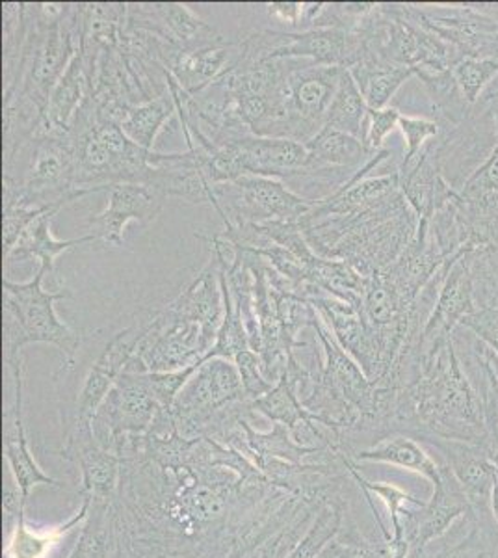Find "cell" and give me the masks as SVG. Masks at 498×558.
<instances>
[{
  "label": "cell",
  "mask_w": 498,
  "mask_h": 558,
  "mask_svg": "<svg viewBox=\"0 0 498 558\" xmlns=\"http://www.w3.org/2000/svg\"><path fill=\"white\" fill-rule=\"evenodd\" d=\"M421 375L411 389V413L432 438L479 445L491 452L486 408L456 355L452 339L424 352Z\"/></svg>",
  "instance_id": "obj_1"
},
{
  "label": "cell",
  "mask_w": 498,
  "mask_h": 558,
  "mask_svg": "<svg viewBox=\"0 0 498 558\" xmlns=\"http://www.w3.org/2000/svg\"><path fill=\"white\" fill-rule=\"evenodd\" d=\"M44 267L26 283L4 279V362H20L21 350L31 343L57 347L63 355L65 368L73 367L81 347V336L63 324L54 312V302L71 299L70 289L45 291Z\"/></svg>",
  "instance_id": "obj_2"
},
{
  "label": "cell",
  "mask_w": 498,
  "mask_h": 558,
  "mask_svg": "<svg viewBox=\"0 0 498 558\" xmlns=\"http://www.w3.org/2000/svg\"><path fill=\"white\" fill-rule=\"evenodd\" d=\"M216 210L229 228L263 223H297L315 202L297 196L279 179L244 175L234 183L215 186Z\"/></svg>",
  "instance_id": "obj_3"
},
{
  "label": "cell",
  "mask_w": 498,
  "mask_h": 558,
  "mask_svg": "<svg viewBox=\"0 0 498 558\" xmlns=\"http://www.w3.org/2000/svg\"><path fill=\"white\" fill-rule=\"evenodd\" d=\"M107 192V209L89 216L88 220L89 235L105 246H123L126 223L133 220L142 226L151 223L160 215L166 199L165 194L153 186L139 183L112 184Z\"/></svg>",
  "instance_id": "obj_4"
},
{
  "label": "cell",
  "mask_w": 498,
  "mask_h": 558,
  "mask_svg": "<svg viewBox=\"0 0 498 558\" xmlns=\"http://www.w3.org/2000/svg\"><path fill=\"white\" fill-rule=\"evenodd\" d=\"M146 326H142V328L131 326L110 339L107 349L102 350V354L97 357L94 367L89 368L83 389L78 393L75 423H84V425L94 423L99 408L105 404L108 395L112 393L121 375L125 373L126 365L136 354L138 343L146 333Z\"/></svg>",
  "instance_id": "obj_5"
},
{
  "label": "cell",
  "mask_w": 498,
  "mask_h": 558,
  "mask_svg": "<svg viewBox=\"0 0 498 558\" xmlns=\"http://www.w3.org/2000/svg\"><path fill=\"white\" fill-rule=\"evenodd\" d=\"M476 514L469 502L467 495L463 494L460 484L456 481L452 471L442 465L441 483L434 488V495L423 508H418L410 526L405 531V539L410 544L411 553L423 551L424 547L442 538L458 521ZM410 553V555H411Z\"/></svg>",
  "instance_id": "obj_6"
},
{
  "label": "cell",
  "mask_w": 498,
  "mask_h": 558,
  "mask_svg": "<svg viewBox=\"0 0 498 558\" xmlns=\"http://www.w3.org/2000/svg\"><path fill=\"white\" fill-rule=\"evenodd\" d=\"M447 458V468L452 471L463 494L467 495L476 515H484L491 501L493 488L498 481V470L491 452L479 445L461 444L450 439H429Z\"/></svg>",
  "instance_id": "obj_7"
},
{
  "label": "cell",
  "mask_w": 498,
  "mask_h": 558,
  "mask_svg": "<svg viewBox=\"0 0 498 558\" xmlns=\"http://www.w3.org/2000/svg\"><path fill=\"white\" fill-rule=\"evenodd\" d=\"M246 395L239 368L223 357H212L202 362L196 375L190 378L183 391L177 397L173 410L177 415H194V413L215 412L231 400Z\"/></svg>",
  "instance_id": "obj_8"
},
{
  "label": "cell",
  "mask_w": 498,
  "mask_h": 558,
  "mask_svg": "<svg viewBox=\"0 0 498 558\" xmlns=\"http://www.w3.org/2000/svg\"><path fill=\"white\" fill-rule=\"evenodd\" d=\"M142 375L144 373L125 371L94 421H102L105 426L114 432H139L153 425L160 412L166 410L153 399Z\"/></svg>",
  "instance_id": "obj_9"
},
{
  "label": "cell",
  "mask_w": 498,
  "mask_h": 558,
  "mask_svg": "<svg viewBox=\"0 0 498 558\" xmlns=\"http://www.w3.org/2000/svg\"><path fill=\"white\" fill-rule=\"evenodd\" d=\"M476 312L473 305V274L463 260H456L447 270V281L423 330L418 350L421 354L434 349L450 337L456 324Z\"/></svg>",
  "instance_id": "obj_10"
},
{
  "label": "cell",
  "mask_w": 498,
  "mask_h": 558,
  "mask_svg": "<svg viewBox=\"0 0 498 558\" xmlns=\"http://www.w3.org/2000/svg\"><path fill=\"white\" fill-rule=\"evenodd\" d=\"M236 47L239 44L220 41L196 49H179L168 60L166 70L170 71L171 78L186 96L196 97L229 70H233L240 58H233V49Z\"/></svg>",
  "instance_id": "obj_11"
},
{
  "label": "cell",
  "mask_w": 498,
  "mask_h": 558,
  "mask_svg": "<svg viewBox=\"0 0 498 558\" xmlns=\"http://www.w3.org/2000/svg\"><path fill=\"white\" fill-rule=\"evenodd\" d=\"M348 71L352 73L353 81L360 86L371 110L387 108V102L391 101L397 89L405 81H410L411 76L416 75L413 68L394 64L379 52L368 49L366 45L363 54L348 68Z\"/></svg>",
  "instance_id": "obj_12"
},
{
  "label": "cell",
  "mask_w": 498,
  "mask_h": 558,
  "mask_svg": "<svg viewBox=\"0 0 498 558\" xmlns=\"http://www.w3.org/2000/svg\"><path fill=\"white\" fill-rule=\"evenodd\" d=\"M13 381H15V436L10 432L4 439V452H7L8 468L12 473L15 483L20 486L21 494L28 499L32 488H36L39 484L45 486H57V481H52L51 476L45 475L38 462L32 457L31 447L26 441L25 426H23V365L12 368Z\"/></svg>",
  "instance_id": "obj_13"
},
{
  "label": "cell",
  "mask_w": 498,
  "mask_h": 558,
  "mask_svg": "<svg viewBox=\"0 0 498 558\" xmlns=\"http://www.w3.org/2000/svg\"><path fill=\"white\" fill-rule=\"evenodd\" d=\"M309 149L311 165L309 175H318V173L339 172L344 168H363L366 162L378 155L371 151L363 144V140L355 138L352 134L342 133L337 129L324 125L315 138H311L307 144Z\"/></svg>",
  "instance_id": "obj_14"
},
{
  "label": "cell",
  "mask_w": 498,
  "mask_h": 558,
  "mask_svg": "<svg viewBox=\"0 0 498 558\" xmlns=\"http://www.w3.org/2000/svg\"><path fill=\"white\" fill-rule=\"evenodd\" d=\"M70 447L76 452V462L83 470V486L89 499H105L112 494L118 484L120 460L105 451L94 441L92 425L75 423V434L70 439Z\"/></svg>",
  "instance_id": "obj_15"
},
{
  "label": "cell",
  "mask_w": 498,
  "mask_h": 558,
  "mask_svg": "<svg viewBox=\"0 0 498 558\" xmlns=\"http://www.w3.org/2000/svg\"><path fill=\"white\" fill-rule=\"evenodd\" d=\"M58 210H49L45 215L36 218L28 228L23 231L20 241L12 250V254L8 255V260L12 257H20V259H38L39 267H44L47 272H54V265H57L58 255L68 252L71 247L83 246V244H94L95 239L92 235L81 236V239H73V241H58L51 233L52 216L57 215Z\"/></svg>",
  "instance_id": "obj_16"
},
{
  "label": "cell",
  "mask_w": 498,
  "mask_h": 558,
  "mask_svg": "<svg viewBox=\"0 0 498 558\" xmlns=\"http://www.w3.org/2000/svg\"><path fill=\"white\" fill-rule=\"evenodd\" d=\"M357 460L389 463L394 468L413 471L416 475L424 476L426 481H429L434 488L441 483L442 465L429 457L421 444H416L415 439L408 438V436L385 439L373 449L360 452Z\"/></svg>",
  "instance_id": "obj_17"
},
{
  "label": "cell",
  "mask_w": 498,
  "mask_h": 558,
  "mask_svg": "<svg viewBox=\"0 0 498 558\" xmlns=\"http://www.w3.org/2000/svg\"><path fill=\"white\" fill-rule=\"evenodd\" d=\"M173 112H177V107L171 94L168 97H155L142 105H126L121 116L120 128L136 146L151 151L158 133L162 131Z\"/></svg>",
  "instance_id": "obj_18"
},
{
  "label": "cell",
  "mask_w": 498,
  "mask_h": 558,
  "mask_svg": "<svg viewBox=\"0 0 498 558\" xmlns=\"http://www.w3.org/2000/svg\"><path fill=\"white\" fill-rule=\"evenodd\" d=\"M366 114H368V105L365 97L361 94L360 86L353 81L352 73L344 68L341 83L326 114V125L361 138Z\"/></svg>",
  "instance_id": "obj_19"
},
{
  "label": "cell",
  "mask_w": 498,
  "mask_h": 558,
  "mask_svg": "<svg viewBox=\"0 0 498 558\" xmlns=\"http://www.w3.org/2000/svg\"><path fill=\"white\" fill-rule=\"evenodd\" d=\"M463 101L474 105L482 89L498 75V54L489 57H461L448 70Z\"/></svg>",
  "instance_id": "obj_20"
},
{
  "label": "cell",
  "mask_w": 498,
  "mask_h": 558,
  "mask_svg": "<svg viewBox=\"0 0 498 558\" xmlns=\"http://www.w3.org/2000/svg\"><path fill=\"white\" fill-rule=\"evenodd\" d=\"M202 367V362L192 365V367L183 368V371H173V373H144V381H146L149 393L153 399L157 400L158 407L162 410H171L175 404L177 397L183 391L184 386L189 384L190 378L196 375L197 368Z\"/></svg>",
  "instance_id": "obj_21"
},
{
  "label": "cell",
  "mask_w": 498,
  "mask_h": 558,
  "mask_svg": "<svg viewBox=\"0 0 498 558\" xmlns=\"http://www.w3.org/2000/svg\"><path fill=\"white\" fill-rule=\"evenodd\" d=\"M398 129L404 134L408 151H405L404 160L400 165L398 175H404L411 166L415 165L416 159L424 151V146L429 138H436L439 134V123L437 121L424 120V118H411V116H402L398 121Z\"/></svg>",
  "instance_id": "obj_22"
},
{
  "label": "cell",
  "mask_w": 498,
  "mask_h": 558,
  "mask_svg": "<svg viewBox=\"0 0 498 558\" xmlns=\"http://www.w3.org/2000/svg\"><path fill=\"white\" fill-rule=\"evenodd\" d=\"M342 515L335 508H326L323 514L318 515L315 525L311 526L309 533L297 544L296 549L287 558H316L323 553L329 539L341 529Z\"/></svg>",
  "instance_id": "obj_23"
},
{
  "label": "cell",
  "mask_w": 498,
  "mask_h": 558,
  "mask_svg": "<svg viewBox=\"0 0 498 558\" xmlns=\"http://www.w3.org/2000/svg\"><path fill=\"white\" fill-rule=\"evenodd\" d=\"M234 365L239 368L240 380L244 386L247 397H252L253 400L265 397L266 393H270L274 386L271 381L265 376L263 371V360L257 352H253L252 349L244 350L242 354L236 355Z\"/></svg>",
  "instance_id": "obj_24"
},
{
  "label": "cell",
  "mask_w": 498,
  "mask_h": 558,
  "mask_svg": "<svg viewBox=\"0 0 498 558\" xmlns=\"http://www.w3.org/2000/svg\"><path fill=\"white\" fill-rule=\"evenodd\" d=\"M402 114L398 112L397 108H379V110H371L366 114L365 128H363V144H365L371 151H381L387 134L392 133L398 128Z\"/></svg>",
  "instance_id": "obj_25"
},
{
  "label": "cell",
  "mask_w": 498,
  "mask_h": 558,
  "mask_svg": "<svg viewBox=\"0 0 498 558\" xmlns=\"http://www.w3.org/2000/svg\"><path fill=\"white\" fill-rule=\"evenodd\" d=\"M461 324L473 330L498 355V305H487L479 312L471 313Z\"/></svg>",
  "instance_id": "obj_26"
},
{
  "label": "cell",
  "mask_w": 498,
  "mask_h": 558,
  "mask_svg": "<svg viewBox=\"0 0 498 558\" xmlns=\"http://www.w3.org/2000/svg\"><path fill=\"white\" fill-rule=\"evenodd\" d=\"M52 539L39 538L36 534H32L25 526L23 515L21 520H17V526H15V536L10 542V555L12 558H39L44 557L45 551L51 546Z\"/></svg>",
  "instance_id": "obj_27"
},
{
  "label": "cell",
  "mask_w": 498,
  "mask_h": 558,
  "mask_svg": "<svg viewBox=\"0 0 498 558\" xmlns=\"http://www.w3.org/2000/svg\"><path fill=\"white\" fill-rule=\"evenodd\" d=\"M105 529L107 526H102L101 518L89 521L70 558H108V534Z\"/></svg>",
  "instance_id": "obj_28"
},
{
  "label": "cell",
  "mask_w": 498,
  "mask_h": 558,
  "mask_svg": "<svg viewBox=\"0 0 498 558\" xmlns=\"http://www.w3.org/2000/svg\"><path fill=\"white\" fill-rule=\"evenodd\" d=\"M184 502L190 512L199 518V520H215L221 514L223 505L208 488H194L184 497Z\"/></svg>",
  "instance_id": "obj_29"
},
{
  "label": "cell",
  "mask_w": 498,
  "mask_h": 558,
  "mask_svg": "<svg viewBox=\"0 0 498 558\" xmlns=\"http://www.w3.org/2000/svg\"><path fill=\"white\" fill-rule=\"evenodd\" d=\"M268 12L283 23H305V4L300 2H274L268 4Z\"/></svg>",
  "instance_id": "obj_30"
},
{
  "label": "cell",
  "mask_w": 498,
  "mask_h": 558,
  "mask_svg": "<svg viewBox=\"0 0 498 558\" xmlns=\"http://www.w3.org/2000/svg\"><path fill=\"white\" fill-rule=\"evenodd\" d=\"M489 508H491L493 518H495V523L498 525V481L495 484V488H493L491 501H489Z\"/></svg>",
  "instance_id": "obj_31"
},
{
  "label": "cell",
  "mask_w": 498,
  "mask_h": 558,
  "mask_svg": "<svg viewBox=\"0 0 498 558\" xmlns=\"http://www.w3.org/2000/svg\"><path fill=\"white\" fill-rule=\"evenodd\" d=\"M316 558H329V557H326V555H318V557ZM331 558H347V557H342V555H331Z\"/></svg>",
  "instance_id": "obj_32"
},
{
  "label": "cell",
  "mask_w": 498,
  "mask_h": 558,
  "mask_svg": "<svg viewBox=\"0 0 498 558\" xmlns=\"http://www.w3.org/2000/svg\"><path fill=\"white\" fill-rule=\"evenodd\" d=\"M491 458H493V462H495V465H497V470H498V452H495V454H491Z\"/></svg>",
  "instance_id": "obj_33"
}]
</instances>
